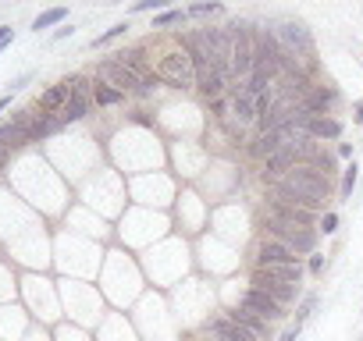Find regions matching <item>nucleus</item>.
<instances>
[{
	"label": "nucleus",
	"mask_w": 363,
	"mask_h": 341,
	"mask_svg": "<svg viewBox=\"0 0 363 341\" xmlns=\"http://www.w3.org/2000/svg\"><path fill=\"white\" fill-rule=\"evenodd\" d=\"M228 36H232V82H246L257 68V47H253V28L246 22H228Z\"/></svg>",
	"instance_id": "obj_1"
},
{
	"label": "nucleus",
	"mask_w": 363,
	"mask_h": 341,
	"mask_svg": "<svg viewBox=\"0 0 363 341\" xmlns=\"http://www.w3.org/2000/svg\"><path fill=\"white\" fill-rule=\"evenodd\" d=\"M275 36H278L282 50H285L289 57H296L302 68L314 65V36H310V28L302 25V22H296V18L278 22V25H275Z\"/></svg>",
	"instance_id": "obj_2"
},
{
	"label": "nucleus",
	"mask_w": 363,
	"mask_h": 341,
	"mask_svg": "<svg viewBox=\"0 0 363 341\" xmlns=\"http://www.w3.org/2000/svg\"><path fill=\"white\" fill-rule=\"evenodd\" d=\"M267 238H275L282 245H289V249L302 260V256H314L317 249V231L314 228H299V224H285V221H271L267 217Z\"/></svg>",
	"instance_id": "obj_3"
},
{
	"label": "nucleus",
	"mask_w": 363,
	"mask_h": 341,
	"mask_svg": "<svg viewBox=\"0 0 363 341\" xmlns=\"http://www.w3.org/2000/svg\"><path fill=\"white\" fill-rule=\"evenodd\" d=\"M157 78L171 89H196V68L182 50H171L157 60Z\"/></svg>",
	"instance_id": "obj_4"
},
{
	"label": "nucleus",
	"mask_w": 363,
	"mask_h": 341,
	"mask_svg": "<svg viewBox=\"0 0 363 341\" xmlns=\"http://www.w3.org/2000/svg\"><path fill=\"white\" fill-rule=\"evenodd\" d=\"M292 189H299L302 196H310V199H317V203H324L328 199V189H331V181H328V174H321L317 167H310V164H299L289 178H285Z\"/></svg>",
	"instance_id": "obj_5"
},
{
	"label": "nucleus",
	"mask_w": 363,
	"mask_h": 341,
	"mask_svg": "<svg viewBox=\"0 0 363 341\" xmlns=\"http://www.w3.org/2000/svg\"><path fill=\"white\" fill-rule=\"evenodd\" d=\"M239 306L250 309L253 317H260V320H267V324H278V320L289 317L285 306H278L275 299H267V295L257 292V288H242V292H239Z\"/></svg>",
	"instance_id": "obj_6"
},
{
	"label": "nucleus",
	"mask_w": 363,
	"mask_h": 341,
	"mask_svg": "<svg viewBox=\"0 0 363 341\" xmlns=\"http://www.w3.org/2000/svg\"><path fill=\"white\" fill-rule=\"evenodd\" d=\"M250 288L264 292L267 299H275L278 306H289V302H296V299H299V285H282V281H271V277H267L264 270H253V277H250Z\"/></svg>",
	"instance_id": "obj_7"
},
{
	"label": "nucleus",
	"mask_w": 363,
	"mask_h": 341,
	"mask_svg": "<svg viewBox=\"0 0 363 341\" xmlns=\"http://www.w3.org/2000/svg\"><path fill=\"white\" fill-rule=\"evenodd\" d=\"M29 121H33V110H15V117L0 125V149L25 146L29 142Z\"/></svg>",
	"instance_id": "obj_8"
},
{
	"label": "nucleus",
	"mask_w": 363,
	"mask_h": 341,
	"mask_svg": "<svg viewBox=\"0 0 363 341\" xmlns=\"http://www.w3.org/2000/svg\"><path fill=\"white\" fill-rule=\"evenodd\" d=\"M68 100H72V82H68V78H60V82H54L50 89L40 92L36 110H40V114H60V110L68 107Z\"/></svg>",
	"instance_id": "obj_9"
},
{
	"label": "nucleus",
	"mask_w": 363,
	"mask_h": 341,
	"mask_svg": "<svg viewBox=\"0 0 363 341\" xmlns=\"http://www.w3.org/2000/svg\"><path fill=\"white\" fill-rule=\"evenodd\" d=\"M335 103H339V89H331V85H314L307 97L299 100V107L307 114H314V117H328V110Z\"/></svg>",
	"instance_id": "obj_10"
},
{
	"label": "nucleus",
	"mask_w": 363,
	"mask_h": 341,
	"mask_svg": "<svg viewBox=\"0 0 363 341\" xmlns=\"http://www.w3.org/2000/svg\"><path fill=\"white\" fill-rule=\"evenodd\" d=\"M299 263V256L289 249V245L275 242V238H264L260 242V253H257V267H292Z\"/></svg>",
	"instance_id": "obj_11"
},
{
	"label": "nucleus",
	"mask_w": 363,
	"mask_h": 341,
	"mask_svg": "<svg viewBox=\"0 0 363 341\" xmlns=\"http://www.w3.org/2000/svg\"><path fill=\"white\" fill-rule=\"evenodd\" d=\"M207 334L214 338V341H257L246 327L232 324V320L221 317V313H210V317H207Z\"/></svg>",
	"instance_id": "obj_12"
},
{
	"label": "nucleus",
	"mask_w": 363,
	"mask_h": 341,
	"mask_svg": "<svg viewBox=\"0 0 363 341\" xmlns=\"http://www.w3.org/2000/svg\"><path fill=\"white\" fill-rule=\"evenodd\" d=\"M232 117H235V125H239V128L257 125V103H253L250 92L242 89V82L232 89Z\"/></svg>",
	"instance_id": "obj_13"
},
{
	"label": "nucleus",
	"mask_w": 363,
	"mask_h": 341,
	"mask_svg": "<svg viewBox=\"0 0 363 341\" xmlns=\"http://www.w3.org/2000/svg\"><path fill=\"white\" fill-rule=\"evenodd\" d=\"M267 217H271V221H285V224H299V228H314V210H299V206H285V203H271V199H267Z\"/></svg>",
	"instance_id": "obj_14"
},
{
	"label": "nucleus",
	"mask_w": 363,
	"mask_h": 341,
	"mask_svg": "<svg viewBox=\"0 0 363 341\" xmlns=\"http://www.w3.org/2000/svg\"><path fill=\"white\" fill-rule=\"evenodd\" d=\"M225 89H228V78L221 75V72H214V68H203V72H196V92L203 100H221L225 97Z\"/></svg>",
	"instance_id": "obj_15"
},
{
	"label": "nucleus",
	"mask_w": 363,
	"mask_h": 341,
	"mask_svg": "<svg viewBox=\"0 0 363 341\" xmlns=\"http://www.w3.org/2000/svg\"><path fill=\"white\" fill-rule=\"evenodd\" d=\"M60 128H68L60 121V114H33V121H29V142H47Z\"/></svg>",
	"instance_id": "obj_16"
},
{
	"label": "nucleus",
	"mask_w": 363,
	"mask_h": 341,
	"mask_svg": "<svg viewBox=\"0 0 363 341\" xmlns=\"http://www.w3.org/2000/svg\"><path fill=\"white\" fill-rule=\"evenodd\" d=\"M225 317H228L232 324H239V327H246V331H250L257 341H264V338H267V327H271V324H267V320H260V317H253L250 309H242V306H232Z\"/></svg>",
	"instance_id": "obj_17"
},
{
	"label": "nucleus",
	"mask_w": 363,
	"mask_h": 341,
	"mask_svg": "<svg viewBox=\"0 0 363 341\" xmlns=\"http://www.w3.org/2000/svg\"><path fill=\"white\" fill-rule=\"evenodd\" d=\"M302 135H310V139H339L342 125L335 117H310L307 125H302Z\"/></svg>",
	"instance_id": "obj_18"
},
{
	"label": "nucleus",
	"mask_w": 363,
	"mask_h": 341,
	"mask_svg": "<svg viewBox=\"0 0 363 341\" xmlns=\"http://www.w3.org/2000/svg\"><path fill=\"white\" fill-rule=\"evenodd\" d=\"M89 100H93L97 107H118V103H125V92H118L114 85L93 78V89H89Z\"/></svg>",
	"instance_id": "obj_19"
},
{
	"label": "nucleus",
	"mask_w": 363,
	"mask_h": 341,
	"mask_svg": "<svg viewBox=\"0 0 363 341\" xmlns=\"http://www.w3.org/2000/svg\"><path fill=\"white\" fill-rule=\"evenodd\" d=\"M65 18H68V8H50V11H43V15L33 22V33H40V28H50V25H65Z\"/></svg>",
	"instance_id": "obj_20"
},
{
	"label": "nucleus",
	"mask_w": 363,
	"mask_h": 341,
	"mask_svg": "<svg viewBox=\"0 0 363 341\" xmlns=\"http://www.w3.org/2000/svg\"><path fill=\"white\" fill-rule=\"evenodd\" d=\"M356 178H360V167L349 164L342 171V185H339V199H353V189H356Z\"/></svg>",
	"instance_id": "obj_21"
},
{
	"label": "nucleus",
	"mask_w": 363,
	"mask_h": 341,
	"mask_svg": "<svg viewBox=\"0 0 363 341\" xmlns=\"http://www.w3.org/2000/svg\"><path fill=\"white\" fill-rule=\"evenodd\" d=\"M178 22H186V8H164L154 18V28H168V25H178Z\"/></svg>",
	"instance_id": "obj_22"
},
{
	"label": "nucleus",
	"mask_w": 363,
	"mask_h": 341,
	"mask_svg": "<svg viewBox=\"0 0 363 341\" xmlns=\"http://www.w3.org/2000/svg\"><path fill=\"white\" fill-rule=\"evenodd\" d=\"M129 33V22H118V25H111L107 33H100L97 40H93V47H107V43H114V40H121Z\"/></svg>",
	"instance_id": "obj_23"
},
{
	"label": "nucleus",
	"mask_w": 363,
	"mask_h": 341,
	"mask_svg": "<svg viewBox=\"0 0 363 341\" xmlns=\"http://www.w3.org/2000/svg\"><path fill=\"white\" fill-rule=\"evenodd\" d=\"M225 4H218V0H210V4H193L186 8V18H207V15H221Z\"/></svg>",
	"instance_id": "obj_24"
},
{
	"label": "nucleus",
	"mask_w": 363,
	"mask_h": 341,
	"mask_svg": "<svg viewBox=\"0 0 363 341\" xmlns=\"http://www.w3.org/2000/svg\"><path fill=\"white\" fill-rule=\"evenodd\" d=\"M314 306H317V295H314V292L302 295V302H299V309H296V324H299V327H302V320L314 313Z\"/></svg>",
	"instance_id": "obj_25"
},
{
	"label": "nucleus",
	"mask_w": 363,
	"mask_h": 341,
	"mask_svg": "<svg viewBox=\"0 0 363 341\" xmlns=\"http://www.w3.org/2000/svg\"><path fill=\"white\" fill-rule=\"evenodd\" d=\"M146 11H164V0H139V4H132V15H146Z\"/></svg>",
	"instance_id": "obj_26"
},
{
	"label": "nucleus",
	"mask_w": 363,
	"mask_h": 341,
	"mask_svg": "<svg viewBox=\"0 0 363 341\" xmlns=\"http://www.w3.org/2000/svg\"><path fill=\"white\" fill-rule=\"evenodd\" d=\"M335 228H339V213H324L321 217V231L324 235H335Z\"/></svg>",
	"instance_id": "obj_27"
},
{
	"label": "nucleus",
	"mask_w": 363,
	"mask_h": 341,
	"mask_svg": "<svg viewBox=\"0 0 363 341\" xmlns=\"http://www.w3.org/2000/svg\"><path fill=\"white\" fill-rule=\"evenodd\" d=\"M11 43H15V28L11 25H0V53H4Z\"/></svg>",
	"instance_id": "obj_28"
},
{
	"label": "nucleus",
	"mask_w": 363,
	"mask_h": 341,
	"mask_svg": "<svg viewBox=\"0 0 363 341\" xmlns=\"http://www.w3.org/2000/svg\"><path fill=\"white\" fill-rule=\"evenodd\" d=\"M307 270L321 277V274H324V256H310V263H307Z\"/></svg>",
	"instance_id": "obj_29"
},
{
	"label": "nucleus",
	"mask_w": 363,
	"mask_h": 341,
	"mask_svg": "<svg viewBox=\"0 0 363 341\" xmlns=\"http://www.w3.org/2000/svg\"><path fill=\"white\" fill-rule=\"evenodd\" d=\"M299 331H302V327H299V324H292V327H285V331H282V338H278V341H296V338H299Z\"/></svg>",
	"instance_id": "obj_30"
},
{
	"label": "nucleus",
	"mask_w": 363,
	"mask_h": 341,
	"mask_svg": "<svg viewBox=\"0 0 363 341\" xmlns=\"http://www.w3.org/2000/svg\"><path fill=\"white\" fill-rule=\"evenodd\" d=\"M72 33H75V28H72V25H60V28H57V33H54V40H68Z\"/></svg>",
	"instance_id": "obj_31"
},
{
	"label": "nucleus",
	"mask_w": 363,
	"mask_h": 341,
	"mask_svg": "<svg viewBox=\"0 0 363 341\" xmlns=\"http://www.w3.org/2000/svg\"><path fill=\"white\" fill-rule=\"evenodd\" d=\"M29 78H33V75H18V78L11 82V89H22V85H29Z\"/></svg>",
	"instance_id": "obj_32"
},
{
	"label": "nucleus",
	"mask_w": 363,
	"mask_h": 341,
	"mask_svg": "<svg viewBox=\"0 0 363 341\" xmlns=\"http://www.w3.org/2000/svg\"><path fill=\"white\" fill-rule=\"evenodd\" d=\"M339 157H353V146L349 142H339Z\"/></svg>",
	"instance_id": "obj_33"
},
{
	"label": "nucleus",
	"mask_w": 363,
	"mask_h": 341,
	"mask_svg": "<svg viewBox=\"0 0 363 341\" xmlns=\"http://www.w3.org/2000/svg\"><path fill=\"white\" fill-rule=\"evenodd\" d=\"M8 107H11V97H0V114H4Z\"/></svg>",
	"instance_id": "obj_34"
},
{
	"label": "nucleus",
	"mask_w": 363,
	"mask_h": 341,
	"mask_svg": "<svg viewBox=\"0 0 363 341\" xmlns=\"http://www.w3.org/2000/svg\"><path fill=\"white\" fill-rule=\"evenodd\" d=\"M8 167V149H0V171Z\"/></svg>",
	"instance_id": "obj_35"
},
{
	"label": "nucleus",
	"mask_w": 363,
	"mask_h": 341,
	"mask_svg": "<svg viewBox=\"0 0 363 341\" xmlns=\"http://www.w3.org/2000/svg\"><path fill=\"white\" fill-rule=\"evenodd\" d=\"M356 121H360V125H363V103H356Z\"/></svg>",
	"instance_id": "obj_36"
},
{
	"label": "nucleus",
	"mask_w": 363,
	"mask_h": 341,
	"mask_svg": "<svg viewBox=\"0 0 363 341\" xmlns=\"http://www.w3.org/2000/svg\"><path fill=\"white\" fill-rule=\"evenodd\" d=\"M200 341H214V338H210V334H203V338H200Z\"/></svg>",
	"instance_id": "obj_37"
}]
</instances>
